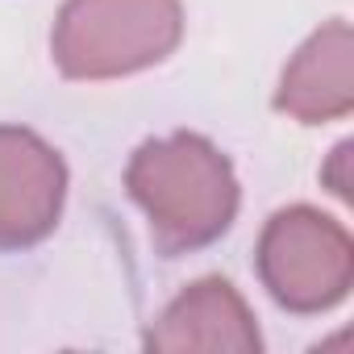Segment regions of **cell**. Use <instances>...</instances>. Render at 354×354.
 Returning <instances> with one entry per match:
<instances>
[{
  "label": "cell",
  "mask_w": 354,
  "mask_h": 354,
  "mask_svg": "<svg viewBox=\"0 0 354 354\" xmlns=\"http://www.w3.org/2000/svg\"><path fill=\"white\" fill-rule=\"evenodd\" d=\"M259 279L288 313H325L354 283V242L342 221L292 205L279 209L254 250Z\"/></svg>",
  "instance_id": "obj_3"
},
{
  "label": "cell",
  "mask_w": 354,
  "mask_h": 354,
  "mask_svg": "<svg viewBox=\"0 0 354 354\" xmlns=\"http://www.w3.org/2000/svg\"><path fill=\"white\" fill-rule=\"evenodd\" d=\"M275 104L304 125L337 121L354 109V38L346 21L321 26L296 50L283 67Z\"/></svg>",
  "instance_id": "obj_6"
},
{
  "label": "cell",
  "mask_w": 354,
  "mask_h": 354,
  "mask_svg": "<svg viewBox=\"0 0 354 354\" xmlns=\"http://www.w3.org/2000/svg\"><path fill=\"white\" fill-rule=\"evenodd\" d=\"M125 188L150 221L158 250L184 254L217 242L238 213L230 158L201 133L142 142L125 167Z\"/></svg>",
  "instance_id": "obj_1"
},
{
  "label": "cell",
  "mask_w": 354,
  "mask_h": 354,
  "mask_svg": "<svg viewBox=\"0 0 354 354\" xmlns=\"http://www.w3.org/2000/svg\"><path fill=\"white\" fill-rule=\"evenodd\" d=\"M67 167L34 129L0 125V250L42 242L63 213Z\"/></svg>",
  "instance_id": "obj_4"
},
{
  "label": "cell",
  "mask_w": 354,
  "mask_h": 354,
  "mask_svg": "<svg viewBox=\"0 0 354 354\" xmlns=\"http://www.w3.org/2000/svg\"><path fill=\"white\" fill-rule=\"evenodd\" d=\"M346 162H350V142H342L337 150H333V158H329V167L321 171L325 175V184H329V192L333 196H350V175H346Z\"/></svg>",
  "instance_id": "obj_7"
},
{
  "label": "cell",
  "mask_w": 354,
  "mask_h": 354,
  "mask_svg": "<svg viewBox=\"0 0 354 354\" xmlns=\"http://www.w3.org/2000/svg\"><path fill=\"white\" fill-rule=\"evenodd\" d=\"M146 346L162 350V354H188V350L250 354L263 346V337H259V325H254L246 300L238 296V288L230 279L213 275V279L184 288L162 308V317L146 333Z\"/></svg>",
  "instance_id": "obj_5"
},
{
  "label": "cell",
  "mask_w": 354,
  "mask_h": 354,
  "mask_svg": "<svg viewBox=\"0 0 354 354\" xmlns=\"http://www.w3.org/2000/svg\"><path fill=\"white\" fill-rule=\"evenodd\" d=\"M180 34V0H67L50 50L67 80H117L167 59Z\"/></svg>",
  "instance_id": "obj_2"
}]
</instances>
